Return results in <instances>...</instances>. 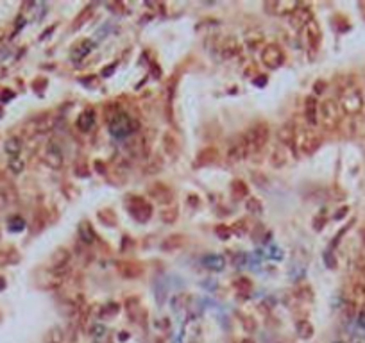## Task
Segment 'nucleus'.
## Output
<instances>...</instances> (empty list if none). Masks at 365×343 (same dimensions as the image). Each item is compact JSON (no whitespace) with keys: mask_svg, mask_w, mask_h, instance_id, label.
I'll return each mask as SVG.
<instances>
[{"mask_svg":"<svg viewBox=\"0 0 365 343\" xmlns=\"http://www.w3.org/2000/svg\"><path fill=\"white\" fill-rule=\"evenodd\" d=\"M269 136H271V129L267 123H256L255 127H251L249 131L244 134L246 139V147H247V154H258L263 147L269 141Z\"/></svg>","mask_w":365,"mask_h":343,"instance_id":"f257e3e1","label":"nucleus"},{"mask_svg":"<svg viewBox=\"0 0 365 343\" xmlns=\"http://www.w3.org/2000/svg\"><path fill=\"white\" fill-rule=\"evenodd\" d=\"M109 132L115 138H128L135 132V122L126 111H116L109 118Z\"/></svg>","mask_w":365,"mask_h":343,"instance_id":"f03ea898","label":"nucleus"},{"mask_svg":"<svg viewBox=\"0 0 365 343\" xmlns=\"http://www.w3.org/2000/svg\"><path fill=\"white\" fill-rule=\"evenodd\" d=\"M320 118L322 125L328 127V129H333L336 127L338 120H340V107L338 104L333 100V98H326L319 104V114H317V120Z\"/></svg>","mask_w":365,"mask_h":343,"instance_id":"7ed1b4c3","label":"nucleus"},{"mask_svg":"<svg viewBox=\"0 0 365 343\" xmlns=\"http://www.w3.org/2000/svg\"><path fill=\"white\" fill-rule=\"evenodd\" d=\"M54 127H56V116L50 113H43V114L34 116V118H31L29 122H27V125H25L24 131L29 136H36V134H43V132L52 131Z\"/></svg>","mask_w":365,"mask_h":343,"instance_id":"20e7f679","label":"nucleus"},{"mask_svg":"<svg viewBox=\"0 0 365 343\" xmlns=\"http://www.w3.org/2000/svg\"><path fill=\"white\" fill-rule=\"evenodd\" d=\"M340 106L347 114H358L360 113L361 106H363V98H361L360 90L354 88V86L345 88L340 95Z\"/></svg>","mask_w":365,"mask_h":343,"instance_id":"39448f33","label":"nucleus"},{"mask_svg":"<svg viewBox=\"0 0 365 343\" xmlns=\"http://www.w3.org/2000/svg\"><path fill=\"white\" fill-rule=\"evenodd\" d=\"M296 145L303 154H313L319 148L320 138L313 129H301L296 134Z\"/></svg>","mask_w":365,"mask_h":343,"instance_id":"423d86ee","label":"nucleus"},{"mask_svg":"<svg viewBox=\"0 0 365 343\" xmlns=\"http://www.w3.org/2000/svg\"><path fill=\"white\" fill-rule=\"evenodd\" d=\"M70 252L66 249H58L52 254V259H50V274L58 279H65L66 272H68L70 266Z\"/></svg>","mask_w":365,"mask_h":343,"instance_id":"0eeeda50","label":"nucleus"},{"mask_svg":"<svg viewBox=\"0 0 365 343\" xmlns=\"http://www.w3.org/2000/svg\"><path fill=\"white\" fill-rule=\"evenodd\" d=\"M128 209L138 222H147L152 215V206L142 197H131L128 202Z\"/></svg>","mask_w":365,"mask_h":343,"instance_id":"6e6552de","label":"nucleus"},{"mask_svg":"<svg viewBox=\"0 0 365 343\" xmlns=\"http://www.w3.org/2000/svg\"><path fill=\"white\" fill-rule=\"evenodd\" d=\"M262 61L269 70H276V68H279V66L283 65L285 54L278 45L271 43V45H267L265 49L262 50Z\"/></svg>","mask_w":365,"mask_h":343,"instance_id":"1a4fd4ad","label":"nucleus"},{"mask_svg":"<svg viewBox=\"0 0 365 343\" xmlns=\"http://www.w3.org/2000/svg\"><path fill=\"white\" fill-rule=\"evenodd\" d=\"M247 147H246V139L242 136H236L233 141L229 143V147H227V161L229 163H238V161H242L247 157Z\"/></svg>","mask_w":365,"mask_h":343,"instance_id":"9d476101","label":"nucleus"},{"mask_svg":"<svg viewBox=\"0 0 365 343\" xmlns=\"http://www.w3.org/2000/svg\"><path fill=\"white\" fill-rule=\"evenodd\" d=\"M15 202H17V190L4 176H0V211Z\"/></svg>","mask_w":365,"mask_h":343,"instance_id":"9b49d317","label":"nucleus"},{"mask_svg":"<svg viewBox=\"0 0 365 343\" xmlns=\"http://www.w3.org/2000/svg\"><path fill=\"white\" fill-rule=\"evenodd\" d=\"M218 54L224 59H233L240 54V41L234 36H227L222 40V43L218 45Z\"/></svg>","mask_w":365,"mask_h":343,"instance_id":"f8f14e48","label":"nucleus"},{"mask_svg":"<svg viewBox=\"0 0 365 343\" xmlns=\"http://www.w3.org/2000/svg\"><path fill=\"white\" fill-rule=\"evenodd\" d=\"M296 134H297L296 125L292 122H287L285 125H281V129H279V132H278L279 145H281V147H294V143H296Z\"/></svg>","mask_w":365,"mask_h":343,"instance_id":"ddd939ff","label":"nucleus"},{"mask_svg":"<svg viewBox=\"0 0 365 343\" xmlns=\"http://www.w3.org/2000/svg\"><path fill=\"white\" fill-rule=\"evenodd\" d=\"M304 43H306L308 47H310V50H315L317 47H319L320 43V29L319 25L315 24V22H310L308 25H304Z\"/></svg>","mask_w":365,"mask_h":343,"instance_id":"4468645a","label":"nucleus"},{"mask_svg":"<svg viewBox=\"0 0 365 343\" xmlns=\"http://www.w3.org/2000/svg\"><path fill=\"white\" fill-rule=\"evenodd\" d=\"M149 195L152 197V199L156 200V202H160V204H167V202H170L174 197L172 190L168 188L167 184H152L151 188H149Z\"/></svg>","mask_w":365,"mask_h":343,"instance_id":"2eb2a0df","label":"nucleus"},{"mask_svg":"<svg viewBox=\"0 0 365 343\" xmlns=\"http://www.w3.org/2000/svg\"><path fill=\"white\" fill-rule=\"evenodd\" d=\"M43 161H45L50 168L63 166V152L58 145H54V141H50V145L47 147L45 154H43Z\"/></svg>","mask_w":365,"mask_h":343,"instance_id":"dca6fc26","label":"nucleus"},{"mask_svg":"<svg viewBox=\"0 0 365 343\" xmlns=\"http://www.w3.org/2000/svg\"><path fill=\"white\" fill-rule=\"evenodd\" d=\"M95 43L91 40H84V41H79L77 45L72 47V50H70V57H72V61L74 63H79L82 61L84 57L88 56V54L93 50Z\"/></svg>","mask_w":365,"mask_h":343,"instance_id":"f3484780","label":"nucleus"},{"mask_svg":"<svg viewBox=\"0 0 365 343\" xmlns=\"http://www.w3.org/2000/svg\"><path fill=\"white\" fill-rule=\"evenodd\" d=\"M267 9L271 13H274V15H294V13L299 9V4L297 2H281V0H278V2H271V4L265 6Z\"/></svg>","mask_w":365,"mask_h":343,"instance_id":"a211bd4d","label":"nucleus"},{"mask_svg":"<svg viewBox=\"0 0 365 343\" xmlns=\"http://www.w3.org/2000/svg\"><path fill=\"white\" fill-rule=\"evenodd\" d=\"M118 272H120V275H122V277L135 279V277H140V275H142L144 268H142L140 265H136V263L122 261V263H118Z\"/></svg>","mask_w":365,"mask_h":343,"instance_id":"6ab92c4d","label":"nucleus"},{"mask_svg":"<svg viewBox=\"0 0 365 343\" xmlns=\"http://www.w3.org/2000/svg\"><path fill=\"white\" fill-rule=\"evenodd\" d=\"M312 22V13L308 8H301L297 9L294 15H292V25H296V27H304Z\"/></svg>","mask_w":365,"mask_h":343,"instance_id":"aec40b11","label":"nucleus"},{"mask_svg":"<svg viewBox=\"0 0 365 343\" xmlns=\"http://www.w3.org/2000/svg\"><path fill=\"white\" fill-rule=\"evenodd\" d=\"M304 114H306L308 123L315 125L317 123V114H319V104L313 97H308L306 102H304Z\"/></svg>","mask_w":365,"mask_h":343,"instance_id":"412c9836","label":"nucleus"},{"mask_svg":"<svg viewBox=\"0 0 365 343\" xmlns=\"http://www.w3.org/2000/svg\"><path fill=\"white\" fill-rule=\"evenodd\" d=\"M215 161H217V148L208 147L199 152L197 159H195V166H206V164H211Z\"/></svg>","mask_w":365,"mask_h":343,"instance_id":"4be33fe9","label":"nucleus"},{"mask_svg":"<svg viewBox=\"0 0 365 343\" xmlns=\"http://www.w3.org/2000/svg\"><path fill=\"white\" fill-rule=\"evenodd\" d=\"M95 125V111L86 109L84 113H81V116L77 118V127L82 132H88L90 129H93Z\"/></svg>","mask_w":365,"mask_h":343,"instance_id":"5701e85b","label":"nucleus"},{"mask_svg":"<svg viewBox=\"0 0 365 343\" xmlns=\"http://www.w3.org/2000/svg\"><path fill=\"white\" fill-rule=\"evenodd\" d=\"M202 265H204L206 268L213 270V272H220V270L226 266V259L222 256H218V254H209V256H206L204 259H202Z\"/></svg>","mask_w":365,"mask_h":343,"instance_id":"b1692460","label":"nucleus"},{"mask_svg":"<svg viewBox=\"0 0 365 343\" xmlns=\"http://www.w3.org/2000/svg\"><path fill=\"white\" fill-rule=\"evenodd\" d=\"M79 236H81L82 243H86V245H91L95 241V233L88 222H81V225H79Z\"/></svg>","mask_w":365,"mask_h":343,"instance_id":"393cba45","label":"nucleus"},{"mask_svg":"<svg viewBox=\"0 0 365 343\" xmlns=\"http://www.w3.org/2000/svg\"><path fill=\"white\" fill-rule=\"evenodd\" d=\"M271 163H272V166H276V168H281L285 163H287V152H285V147L278 145V147L272 150Z\"/></svg>","mask_w":365,"mask_h":343,"instance_id":"a878e982","label":"nucleus"},{"mask_svg":"<svg viewBox=\"0 0 365 343\" xmlns=\"http://www.w3.org/2000/svg\"><path fill=\"white\" fill-rule=\"evenodd\" d=\"M185 243V236H181V234H174V236L167 238L163 241V250H176L179 247H183Z\"/></svg>","mask_w":365,"mask_h":343,"instance_id":"bb28decb","label":"nucleus"},{"mask_svg":"<svg viewBox=\"0 0 365 343\" xmlns=\"http://www.w3.org/2000/svg\"><path fill=\"white\" fill-rule=\"evenodd\" d=\"M4 150L9 154V157H13V155H18L22 150V141L18 138H9L8 141L4 143Z\"/></svg>","mask_w":365,"mask_h":343,"instance_id":"cd10ccee","label":"nucleus"},{"mask_svg":"<svg viewBox=\"0 0 365 343\" xmlns=\"http://www.w3.org/2000/svg\"><path fill=\"white\" fill-rule=\"evenodd\" d=\"M63 339H65V332L59 327H52L45 334V343H63Z\"/></svg>","mask_w":365,"mask_h":343,"instance_id":"c85d7f7f","label":"nucleus"},{"mask_svg":"<svg viewBox=\"0 0 365 343\" xmlns=\"http://www.w3.org/2000/svg\"><path fill=\"white\" fill-rule=\"evenodd\" d=\"M231 192H233L234 199H244V197H247L246 183H244V181H233V184H231Z\"/></svg>","mask_w":365,"mask_h":343,"instance_id":"c756f323","label":"nucleus"},{"mask_svg":"<svg viewBox=\"0 0 365 343\" xmlns=\"http://www.w3.org/2000/svg\"><path fill=\"white\" fill-rule=\"evenodd\" d=\"M174 91H176V77L170 81L168 84V90H167V116L168 118H172V98H174Z\"/></svg>","mask_w":365,"mask_h":343,"instance_id":"7c9ffc66","label":"nucleus"},{"mask_svg":"<svg viewBox=\"0 0 365 343\" xmlns=\"http://www.w3.org/2000/svg\"><path fill=\"white\" fill-rule=\"evenodd\" d=\"M24 166H25V163L20 155H13V157H9L8 168L13 172V174H22V172H24Z\"/></svg>","mask_w":365,"mask_h":343,"instance_id":"2f4dec72","label":"nucleus"},{"mask_svg":"<svg viewBox=\"0 0 365 343\" xmlns=\"http://www.w3.org/2000/svg\"><path fill=\"white\" fill-rule=\"evenodd\" d=\"M297 334H299L301 338H310V336L313 334L312 323L306 322V320H301V322H297Z\"/></svg>","mask_w":365,"mask_h":343,"instance_id":"473e14b6","label":"nucleus"},{"mask_svg":"<svg viewBox=\"0 0 365 343\" xmlns=\"http://www.w3.org/2000/svg\"><path fill=\"white\" fill-rule=\"evenodd\" d=\"M90 13H91V8H86V9H84V11H82L81 15H79V17L75 18V22H74V24H72V29H74V31H77V29L81 27L82 24H86V20H88V18H90Z\"/></svg>","mask_w":365,"mask_h":343,"instance_id":"72a5a7b5","label":"nucleus"},{"mask_svg":"<svg viewBox=\"0 0 365 343\" xmlns=\"http://www.w3.org/2000/svg\"><path fill=\"white\" fill-rule=\"evenodd\" d=\"M246 206H247V211L253 213V215H262L263 213V208H262V204H260L258 199H249Z\"/></svg>","mask_w":365,"mask_h":343,"instance_id":"f704fd0d","label":"nucleus"},{"mask_svg":"<svg viewBox=\"0 0 365 343\" xmlns=\"http://www.w3.org/2000/svg\"><path fill=\"white\" fill-rule=\"evenodd\" d=\"M234 284H236V288L240 290V293H246L247 295L251 291V286H253V282H251L247 277H240L236 282H234Z\"/></svg>","mask_w":365,"mask_h":343,"instance_id":"c9c22d12","label":"nucleus"},{"mask_svg":"<svg viewBox=\"0 0 365 343\" xmlns=\"http://www.w3.org/2000/svg\"><path fill=\"white\" fill-rule=\"evenodd\" d=\"M24 227H25V222L22 220L20 217H13L11 220H9V229H11V231H15V233L22 231Z\"/></svg>","mask_w":365,"mask_h":343,"instance_id":"e433bc0d","label":"nucleus"},{"mask_svg":"<svg viewBox=\"0 0 365 343\" xmlns=\"http://www.w3.org/2000/svg\"><path fill=\"white\" fill-rule=\"evenodd\" d=\"M116 311H118V304H107L106 307H104L102 309V316H113V314L116 313Z\"/></svg>","mask_w":365,"mask_h":343,"instance_id":"4c0bfd02","label":"nucleus"},{"mask_svg":"<svg viewBox=\"0 0 365 343\" xmlns=\"http://www.w3.org/2000/svg\"><path fill=\"white\" fill-rule=\"evenodd\" d=\"M106 334V327L104 325H93V331H91V336H93V339H99L102 338V336Z\"/></svg>","mask_w":365,"mask_h":343,"instance_id":"58836bf2","label":"nucleus"},{"mask_svg":"<svg viewBox=\"0 0 365 343\" xmlns=\"http://www.w3.org/2000/svg\"><path fill=\"white\" fill-rule=\"evenodd\" d=\"M271 254H272V259H281V257H283L281 250H278L276 247H271Z\"/></svg>","mask_w":365,"mask_h":343,"instance_id":"ea45409f","label":"nucleus"},{"mask_svg":"<svg viewBox=\"0 0 365 343\" xmlns=\"http://www.w3.org/2000/svg\"><path fill=\"white\" fill-rule=\"evenodd\" d=\"M358 325H360L361 329H363V331H365V309L361 311L360 314H358Z\"/></svg>","mask_w":365,"mask_h":343,"instance_id":"a19ab883","label":"nucleus"},{"mask_svg":"<svg viewBox=\"0 0 365 343\" xmlns=\"http://www.w3.org/2000/svg\"><path fill=\"white\" fill-rule=\"evenodd\" d=\"M338 343H344V341H338Z\"/></svg>","mask_w":365,"mask_h":343,"instance_id":"79ce46f5","label":"nucleus"}]
</instances>
